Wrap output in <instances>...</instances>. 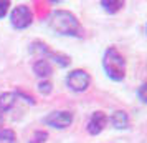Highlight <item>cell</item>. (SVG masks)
I'll return each mask as SVG.
<instances>
[{"label": "cell", "instance_id": "d6986e66", "mask_svg": "<svg viewBox=\"0 0 147 143\" xmlns=\"http://www.w3.org/2000/svg\"><path fill=\"white\" fill-rule=\"evenodd\" d=\"M146 32H147V25H146Z\"/></svg>", "mask_w": 147, "mask_h": 143}, {"label": "cell", "instance_id": "3957f363", "mask_svg": "<svg viewBox=\"0 0 147 143\" xmlns=\"http://www.w3.org/2000/svg\"><path fill=\"white\" fill-rule=\"evenodd\" d=\"M30 53L40 55V58H47L51 65H58L60 68H68L71 65V57L61 53V52H55L50 48V45H47L41 40H35L30 43Z\"/></svg>", "mask_w": 147, "mask_h": 143}, {"label": "cell", "instance_id": "6da1fadb", "mask_svg": "<svg viewBox=\"0 0 147 143\" xmlns=\"http://www.w3.org/2000/svg\"><path fill=\"white\" fill-rule=\"evenodd\" d=\"M48 27L53 30L55 34L63 35V37H73V38H81L84 35L83 25L80 23L78 17L69 12V10H53L51 14L48 15Z\"/></svg>", "mask_w": 147, "mask_h": 143}, {"label": "cell", "instance_id": "9a60e30c", "mask_svg": "<svg viewBox=\"0 0 147 143\" xmlns=\"http://www.w3.org/2000/svg\"><path fill=\"white\" fill-rule=\"evenodd\" d=\"M15 95H17V98H23V100H25L27 103H30V105H35V103H36L33 96L30 95V93H27L25 90H22V88H17V90H15Z\"/></svg>", "mask_w": 147, "mask_h": 143}, {"label": "cell", "instance_id": "ba28073f", "mask_svg": "<svg viewBox=\"0 0 147 143\" xmlns=\"http://www.w3.org/2000/svg\"><path fill=\"white\" fill-rule=\"evenodd\" d=\"M32 70H33L35 75L38 77V78H41V80H48L50 77L53 75V65L47 58H38L33 63Z\"/></svg>", "mask_w": 147, "mask_h": 143}, {"label": "cell", "instance_id": "e0dca14e", "mask_svg": "<svg viewBox=\"0 0 147 143\" xmlns=\"http://www.w3.org/2000/svg\"><path fill=\"white\" fill-rule=\"evenodd\" d=\"M10 2L8 0H0V20L5 17V15L8 14V10H10Z\"/></svg>", "mask_w": 147, "mask_h": 143}, {"label": "cell", "instance_id": "277c9868", "mask_svg": "<svg viewBox=\"0 0 147 143\" xmlns=\"http://www.w3.org/2000/svg\"><path fill=\"white\" fill-rule=\"evenodd\" d=\"M65 83H66V87L71 92H74V93H83L91 85V75L88 73L86 70H83V68H74V70H71L66 75Z\"/></svg>", "mask_w": 147, "mask_h": 143}, {"label": "cell", "instance_id": "8992f818", "mask_svg": "<svg viewBox=\"0 0 147 143\" xmlns=\"http://www.w3.org/2000/svg\"><path fill=\"white\" fill-rule=\"evenodd\" d=\"M32 23H33V12L28 5L20 3L10 10V25L15 30H25Z\"/></svg>", "mask_w": 147, "mask_h": 143}, {"label": "cell", "instance_id": "8fae6325", "mask_svg": "<svg viewBox=\"0 0 147 143\" xmlns=\"http://www.w3.org/2000/svg\"><path fill=\"white\" fill-rule=\"evenodd\" d=\"M99 5L106 14L114 15V14H117V12H121V10L124 8L126 2H122V0H101Z\"/></svg>", "mask_w": 147, "mask_h": 143}, {"label": "cell", "instance_id": "4fadbf2b", "mask_svg": "<svg viewBox=\"0 0 147 143\" xmlns=\"http://www.w3.org/2000/svg\"><path fill=\"white\" fill-rule=\"evenodd\" d=\"M36 90L40 92L41 95H50L53 92V83L50 80H40L38 85H36Z\"/></svg>", "mask_w": 147, "mask_h": 143}, {"label": "cell", "instance_id": "7a4b0ae2", "mask_svg": "<svg viewBox=\"0 0 147 143\" xmlns=\"http://www.w3.org/2000/svg\"><path fill=\"white\" fill-rule=\"evenodd\" d=\"M102 70L109 80L113 82H122L126 78L127 63L124 55L116 47H109L102 53Z\"/></svg>", "mask_w": 147, "mask_h": 143}, {"label": "cell", "instance_id": "30bf717a", "mask_svg": "<svg viewBox=\"0 0 147 143\" xmlns=\"http://www.w3.org/2000/svg\"><path fill=\"white\" fill-rule=\"evenodd\" d=\"M17 100L18 98L15 95V92H3V93H0V112L2 113L10 112L15 107Z\"/></svg>", "mask_w": 147, "mask_h": 143}, {"label": "cell", "instance_id": "52a82bcc", "mask_svg": "<svg viewBox=\"0 0 147 143\" xmlns=\"http://www.w3.org/2000/svg\"><path fill=\"white\" fill-rule=\"evenodd\" d=\"M107 123H109V116L104 112H101V110L93 112L91 116H89V120H88V123H86V131L93 136L101 135L104 131V128L107 127Z\"/></svg>", "mask_w": 147, "mask_h": 143}, {"label": "cell", "instance_id": "5bb4252c", "mask_svg": "<svg viewBox=\"0 0 147 143\" xmlns=\"http://www.w3.org/2000/svg\"><path fill=\"white\" fill-rule=\"evenodd\" d=\"M47 140H48V131H45V130H36L33 138L28 143H45Z\"/></svg>", "mask_w": 147, "mask_h": 143}, {"label": "cell", "instance_id": "7c38bea8", "mask_svg": "<svg viewBox=\"0 0 147 143\" xmlns=\"http://www.w3.org/2000/svg\"><path fill=\"white\" fill-rule=\"evenodd\" d=\"M17 135L12 128H0V143H15Z\"/></svg>", "mask_w": 147, "mask_h": 143}, {"label": "cell", "instance_id": "2e32d148", "mask_svg": "<svg viewBox=\"0 0 147 143\" xmlns=\"http://www.w3.org/2000/svg\"><path fill=\"white\" fill-rule=\"evenodd\" d=\"M137 98H139L144 105H147V82H144L139 88H137Z\"/></svg>", "mask_w": 147, "mask_h": 143}, {"label": "cell", "instance_id": "ac0fdd59", "mask_svg": "<svg viewBox=\"0 0 147 143\" xmlns=\"http://www.w3.org/2000/svg\"><path fill=\"white\" fill-rule=\"evenodd\" d=\"M3 120H5V118H3V113L0 112V128H3Z\"/></svg>", "mask_w": 147, "mask_h": 143}, {"label": "cell", "instance_id": "9c48e42d", "mask_svg": "<svg viewBox=\"0 0 147 143\" xmlns=\"http://www.w3.org/2000/svg\"><path fill=\"white\" fill-rule=\"evenodd\" d=\"M109 122H111V125H113L116 130H127L131 120H129V115H127L126 110H116V112L111 113Z\"/></svg>", "mask_w": 147, "mask_h": 143}, {"label": "cell", "instance_id": "5b68a950", "mask_svg": "<svg viewBox=\"0 0 147 143\" xmlns=\"http://www.w3.org/2000/svg\"><path fill=\"white\" fill-rule=\"evenodd\" d=\"M74 122V115L69 110H53L43 116V123L55 130H66Z\"/></svg>", "mask_w": 147, "mask_h": 143}]
</instances>
